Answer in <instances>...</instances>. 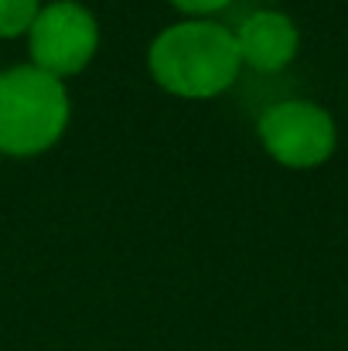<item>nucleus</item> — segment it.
<instances>
[{
	"label": "nucleus",
	"mask_w": 348,
	"mask_h": 351,
	"mask_svg": "<svg viewBox=\"0 0 348 351\" xmlns=\"http://www.w3.org/2000/svg\"><path fill=\"white\" fill-rule=\"evenodd\" d=\"M147 65L154 82L181 99L222 96L242 72L235 34L212 21H181L164 27L147 51Z\"/></svg>",
	"instance_id": "f257e3e1"
},
{
	"label": "nucleus",
	"mask_w": 348,
	"mask_h": 351,
	"mask_svg": "<svg viewBox=\"0 0 348 351\" xmlns=\"http://www.w3.org/2000/svg\"><path fill=\"white\" fill-rule=\"evenodd\" d=\"M235 48L246 69L256 72H280L294 62L301 48L297 24L280 10H256L235 31Z\"/></svg>",
	"instance_id": "39448f33"
},
{
	"label": "nucleus",
	"mask_w": 348,
	"mask_h": 351,
	"mask_svg": "<svg viewBox=\"0 0 348 351\" xmlns=\"http://www.w3.org/2000/svg\"><path fill=\"white\" fill-rule=\"evenodd\" d=\"M259 143L283 167H318L335 150V119L308 99H287L259 117Z\"/></svg>",
	"instance_id": "20e7f679"
},
{
	"label": "nucleus",
	"mask_w": 348,
	"mask_h": 351,
	"mask_svg": "<svg viewBox=\"0 0 348 351\" xmlns=\"http://www.w3.org/2000/svg\"><path fill=\"white\" fill-rule=\"evenodd\" d=\"M38 10H41L38 0H0V38L27 34Z\"/></svg>",
	"instance_id": "423d86ee"
},
{
	"label": "nucleus",
	"mask_w": 348,
	"mask_h": 351,
	"mask_svg": "<svg viewBox=\"0 0 348 351\" xmlns=\"http://www.w3.org/2000/svg\"><path fill=\"white\" fill-rule=\"evenodd\" d=\"M100 48V24L89 7L79 0H51L38 10L31 31H27V51L31 65L65 79L79 75Z\"/></svg>",
	"instance_id": "7ed1b4c3"
},
{
	"label": "nucleus",
	"mask_w": 348,
	"mask_h": 351,
	"mask_svg": "<svg viewBox=\"0 0 348 351\" xmlns=\"http://www.w3.org/2000/svg\"><path fill=\"white\" fill-rule=\"evenodd\" d=\"M69 93L62 79L17 65L0 72V154L34 157L58 143L69 126Z\"/></svg>",
	"instance_id": "f03ea898"
},
{
	"label": "nucleus",
	"mask_w": 348,
	"mask_h": 351,
	"mask_svg": "<svg viewBox=\"0 0 348 351\" xmlns=\"http://www.w3.org/2000/svg\"><path fill=\"white\" fill-rule=\"evenodd\" d=\"M229 3L232 0H171V7L181 10V14H188V21H205V17L226 10Z\"/></svg>",
	"instance_id": "0eeeda50"
}]
</instances>
